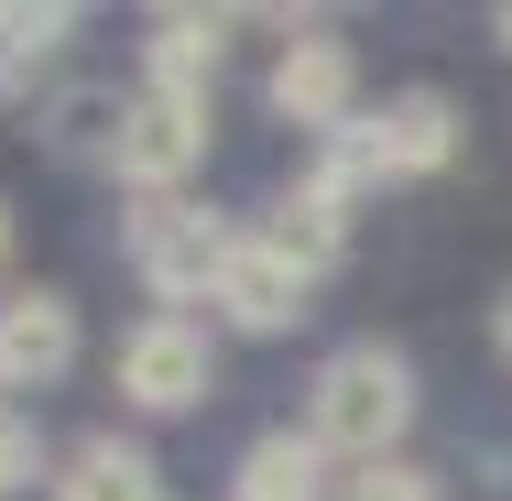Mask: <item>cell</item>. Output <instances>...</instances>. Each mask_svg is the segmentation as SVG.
<instances>
[{
  "label": "cell",
  "mask_w": 512,
  "mask_h": 501,
  "mask_svg": "<svg viewBox=\"0 0 512 501\" xmlns=\"http://www.w3.org/2000/svg\"><path fill=\"white\" fill-rule=\"evenodd\" d=\"M197 153H207V109L197 99H131V131H120V186H142V197H175L186 175H197Z\"/></svg>",
  "instance_id": "cell-3"
},
{
  "label": "cell",
  "mask_w": 512,
  "mask_h": 501,
  "mask_svg": "<svg viewBox=\"0 0 512 501\" xmlns=\"http://www.w3.org/2000/svg\"><path fill=\"white\" fill-rule=\"evenodd\" d=\"M229 262H240V240H229V229H218L207 207L153 197L142 218H131V273H142V284H153L164 305H218Z\"/></svg>",
  "instance_id": "cell-2"
},
{
  "label": "cell",
  "mask_w": 512,
  "mask_h": 501,
  "mask_svg": "<svg viewBox=\"0 0 512 501\" xmlns=\"http://www.w3.org/2000/svg\"><path fill=\"white\" fill-rule=\"evenodd\" d=\"M0 262H11V207H0Z\"/></svg>",
  "instance_id": "cell-18"
},
{
  "label": "cell",
  "mask_w": 512,
  "mask_h": 501,
  "mask_svg": "<svg viewBox=\"0 0 512 501\" xmlns=\"http://www.w3.org/2000/svg\"><path fill=\"white\" fill-rule=\"evenodd\" d=\"M120 131H131V99H109V88L55 99V142H66V153H120Z\"/></svg>",
  "instance_id": "cell-14"
},
{
  "label": "cell",
  "mask_w": 512,
  "mask_h": 501,
  "mask_svg": "<svg viewBox=\"0 0 512 501\" xmlns=\"http://www.w3.org/2000/svg\"><path fill=\"white\" fill-rule=\"evenodd\" d=\"M55 501H164L153 491V458L131 436H88L66 469H55Z\"/></svg>",
  "instance_id": "cell-11"
},
{
  "label": "cell",
  "mask_w": 512,
  "mask_h": 501,
  "mask_svg": "<svg viewBox=\"0 0 512 501\" xmlns=\"http://www.w3.org/2000/svg\"><path fill=\"white\" fill-rule=\"evenodd\" d=\"M229 491L240 501H338V480H327V447L316 436H251Z\"/></svg>",
  "instance_id": "cell-9"
},
{
  "label": "cell",
  "mask_w": 512,
  "mask_h": 501,
  "mask_svg": "<svg viewBox=\"0 0 512 501\" xmlns=\"http://www.w3.org/2000/svg\"><path fill=\"white\" fill-rule=\"evenodd\" d=\"M447 153H458V109L436 99V88H404V99L382 109V164L393 175H436Z\"/></svg>",
  "instance_id": "cell-10"
},
{
  "label": "cell",
  "mask_w": 512,
  "mask_h": 501,
  "mask_svg": "<svg viewBox=\"0 0 512 501\" xmlns=\"http://www.w3.org/2000/svg\"><path fill=\"white\" fill-rule=\"evenodd\" d=\"M382 175H393V164H382V120H338L327 153H316V175H306V197H327L338 218H349V197L382 186Z\"/></svg>",
  "instance_id": "cell-12"
},
{
  "label": "cell",
  "mask_w": 512,
  "mask_h": 501,
  "mask_svg": "<svg viewBox=\"0 0 512 501\" xmlns=\"http://www.w3.org/2000/svg\"><path fill=\"white\" fill-rule=\"evenodd\" d=\"M120 393L142 403V414H186L207 403V338L186 316H142L131 338H120Z\"/></svg>",
  "instance_id": "cell-4"
},
{
  "label": "cell",
  "mask_w": 512,
  "mask_h": 501,
  "mask_svg": "<svg viewBox=\"0 0 512 501\" xmlns=\"http://www.w3.org/2000/svg\"><path fill=\"white\" fill-rule=\"evenodd\" d=\"M349 99H360V55H349L338 33H295L284 66H273V109H284L295 131H338Z\"/></svg>",
  "instance_id": "cell-5"
},
{
  "label": "cell",
  "mask_w": 512,
  "mask_h": 501,
  "mask_svg": "<svg viewBox=\"0 0 512 501\" xmlns=\"http://www.w3.org/2000/svg\"><path fill=\"white\" fill-rule=\"evenodd\" d=\"M491 33H502V44H512V0H502V22H491Z\"/></svg>",
  "instance_id": "cell-19"
},
{
  "label": "cell",
  "mask_w": 512,
  "mask_h": 501,
  "mask_svg": "<svg viewBox=\"0 0 512 501\" xmlns=\"http://www.w3.org/2000/svg\"><path fill=\"white\" fill-rule=\"evenodd\" d=\"M404 425H414V371L393 349H338V360L316 371V403H306L316 447H349V458L371 469V458H393Z\"/></svg>",
  "instance_id": "cell-1"
},
{
  "label": "cell",
  "mask_w": 512,
  "mask_h": 501,
  "mask_svg": "<svg viewBox=\"0 0 512 501\" xmlns=\"http://www.w3.org/2000/svg\"><path fill=\"white\" fill-rule=\"evenodd\" d=\"M77 360V305L66 295H11L0 305V393H33Z\"/></svg>",
  "instance_id": "cell-7"
},
{
  "label": "cell",
  "mask_w": 512,
  "mask_h": 501,
  "mask_svg": "<svg viewBox=\"0 0 512 501\" xmlns=\"http://www.w3.org/2000/svg\"><path fill=\"white\" fill-rule=\"evenodd\" d=\"M491 327H502V360H512V295H502V316H491Z\"/></svg>",
  "instance_id": "cell-17"
},
{
  "label": "cell",
  "mask_w": 512,
  "mask_h": 501,
  "mask_svg": "<svg viewBox=\"0 0 512 501\" xmlns=\"http://www.w3.org/2000/svg\"><path fill=\"white\" fill-rule=\"evenodd\" d=\"M22 480H44V436L22 414H0V491H22Z\"/></svg>",
  "instance_id": "cell-16"
},
{
  "label": "cell",
  "mask_w": 512,
  "mask_h": 501,
  "mask_svg": "<svg viewBox=\"0 0 512 501\" xmlns=\"http://www.w3.org/2000/svg\"><path fill=\"white\" fill-rule=\"evenodd\" d=\"M218 305H229V327H251V338H284V327L306 316V273H295L284 251L240 240V262H229V284H218Z\"/></svg>",
  "instance_id": "cell-8"
},
{
  "label": "cell",
  "mask_w": 512,
  "mask_h": 501,
  "mask_svg": "<svg viewBox=\"0 0 512 501\" xmlns=\"http://www.w3.org/2000/svg\"><path fill=\"white\" fill-rule=\"evenodd\" d=\"M338 501H436V480L414 469V458H371V469H349Z\"/></svg>",
  "instance_id": "cell-15"
},
{
  "label": "cell",
  "mask_w": 512,
  "mask_h": 501,
  "mask_svg": "<svg viewBox=\"0 0 512 501\" xmlns=\"http://www.w3.org/2000/svg\"><path fill=\"white\" fill-rule=\"evenodd\" d=\"M218 55H229V22L218 11H153V44H142V88L153 99H197L218 88Z\"/></svg>",
  "instance_id": "cell-6"
},
{
  "label": "cell",
  "mask_w": 512,
  "mask_h": 501,
  "mask_svg": "<svg viewBox=\"0 0 512 501\" xmlns=\"http://www.w3.org/2000/svg\"><path fill=\"white\" fill-rule=\"evenodd\" d=\"M262 251H284V262H295V273H327V262H338V207L327 197H306V186H295V197L273 207V229H262Z\"/></svg>",
  "instance_id": "cell-13"
}]
</instances>
